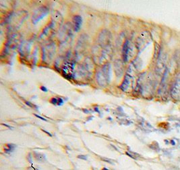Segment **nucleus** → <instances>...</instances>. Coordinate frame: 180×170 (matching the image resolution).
Here are the masks:
<instances>
[{"label": "nucleus", "mask_w": 180, "mask_h": 170, "mask_svg": "<svg viewBox=\"0 0 180 170\" xmlns=\"http://www.w3.org/2000/svg\"><path fill=\"white\" fill-rule=\"evenodd\" d=\"M126 153L127 155H128V156H130V157L134 159H138V158L140 157L139 155L138 154V153H134V152H132V151H126Z\"/></svg>", "instance_id": "f8f14e48"}, {"label": "nucleus", "mask_w": 180, "mask_h": 170, "mask_svg": "<svg viewBox=\"0 0 180 170\" xmlns=\"http://www.w3.org/2000/svg\"><path fill=\"white\" fill-rule=\"evenodd\" d=\"M74 65L71 62H66L63 65L62 71L63 75L66 77L72 78L74 73Z\"/></svg>", "instance_id": "20e7f679"}, {"label": "nucleus", "mask_w": 180, "mask_h": 170, "mask_svg": "<svg viewBox=\"0 0 180 170\" xmlns=\"http://www.w3.org/2000/svg\"><path fill=\"white\" fill-rule=\"evenodd\" d=\"M109 170V169H107V168L104 167V168H103V170Z\"/></svg>", "instance_id": "4be33fe9"}, {"label": "nucleus", "mask_w": 180, "mask_h": 170, "mask_svg": "<svg viewBox=\"0 0 180 170\" xmlns=\"http://www.w3.org/2000/svg\"><path fill=\"white\" fill-rule=\"evenodd\" d=\"M48 12H49V10L47 7H43L38 8V10L35 12L34 15L32 16V22L34 24H36L37 22H38L43 17L46 16Z\"/></svg>", "instance_id": "f03ea898"}, {"label": "nucleus", "mask_w": 180, "mask_h": 170, "mask_svg": "<svg viewBox=\"0 0 180 170\" xmlns=\"http://www.w3.org/2000/svg\"><path fill=\"white\" fill-rule=\"evenodd\" d=\"M149 37H150V36H149L148 32H143L142 34L140 35L139 38L137 41L138 47L141 48L143 46H144L146 42L145 41H149Z\"/></svg>", "instance_id": "423d86ee"}, {"label": "nucleus", "mask_w": 180, "mask_h": 170, "mask_svg": "<svg viewBox=\"0 0 180 170\" xmlns=\"http://www.w3.org/2000/svg\"><path fill=\"white\" fill-rule=\"evenodd\" d=\"M132 81V77L129 74H126L125 76V79L123 80L122 84L120 86V88L123 91H126L129 88Z\"/></svg>", "instance_id": "6e6552de"}, {"label": "nucleus", "mask_w": 180, "mask_h": 170, "mask_svg": "<svg viewBox=\"0 0 180 170\" xmlns=\"http://www.w3.org/2000/svg\"><path fill=\"white\" fill-rule=\"evenodd\" d=\"M50 102L52 104H53V105H57V103H58V98H52V99L51 100Z\"/></svg>", "instance_id": "ddd939ff"}, {"label": "nucleus", "mask_w": 180, "mask_h": 170, "mask_svg": "<svg viewBox=\"0 0 180 170\" xmlns=\"http://www.w3.org/2000/svg\"><path fill=\"white\" fill-rule=\"evenodd\" d=\"M130 51H131V48H130V42L128 41H126L123 44V58L125 62H127L128 61V59L130 58Z\"/></svg>", "instance_id": "0eeeda50"}, {"label": "nucleus", "mask_w": 180, "mask_h": 170, "mask_svg": "<svg viewBox=\"0 0 180 170\" xmlns=\"http://www.w3.org/2000/svg\"><path fill=\"white\" fill-rule=\"evenodd\" d=\"M16 145H14V144H7L6 147L4 148V151L6 153L9 154V153H12L14 150V149L16 148Z\"/></svg>", "instance_id": "9b49d317"}, {"label": "nucleus", "mask_w": 180, "mask_h": 170, "mask_svg": "<svg viewBox=\"0 0 180 170\" xmlns=\"http://www.w3.org/2000/svg\"><path fill=\"white\" fill-rule=\"evenodd\" d=\"M34 157H35L36 160L37 161H40V162L45 161V159H46L45 155L42 154V153H36V152H35L34 153Z\"/></svg>", "instance_id": "9d476101"}, {"label": "nucleus", "mask_w": 180, "mask_h": 170, "mask_svg": "<svg viewBox=\"0 0 180 170\" xmlns=\"http://www.w3.org/2000/svg\"><path fill=\"white\" fill-rule=\"evenodd\" d=\"M27 159H28V161H29V162L30 163H32V157H31V154L30 153H29V156H28V157H27Z\"/></svg>", "instance_id": "6ab92c4d"}, {"label": "nucleus", "mask_w": 180, "mask_h": 170, "mask_svg": "<svg viewBox=\"0 0 180 170\" xmlns=\"http://www.w3.org/2000/svg\"><path fill=\"white\" fill-rule=\"evenodd\" d=\"M77 157L78 158V159H82V160H87V157L86 155H78Z\"/></svg>", "instance_id": "f3484780"}, {"label": "nucleus", "mask_w": 180, "mask_h": 170, "mask_svg": "<svg viewBox=\"0 0 180 170\" xmlns=\"http://www.w3.org/2000/svg\"><path fill=\"white\" fill-rule=\"evenodd\" d=\"M111 67L110 64H106L99 70L97 74V81L101 86H105L109 84L111 79Z\"/></svg>", "instance_id": "f257e3e1"}, {"label": "nucleus", "mask_w": 180, "mask_h": 170, "mask_svg": "<svg viewBox=\"0 0 180 170\" xmlns=\"http://www.w3.org/2000/svg\"><path fill=\"white\" fill-rule=\"evenodd\" d=\"M171 96L176 100H180V79H178L171 89Z\"/></svg>", "instance_id": "39448f33"}, {"label": "nucleus", "mask_w": 180, "mask_h": 170, "mask_svg": "<svg viewBox=\"0 0 180 170\" xmlns=\"http://www.w3.org/2000/svg\"><path fill=\"white\" fill-rule=\"evenodd\" d=\"M35 116L37 117V118H38L41 119V120H44V121H46V122L47 121V119H45V118H43V117L40 116H39V115H38V114H35Z\"/></svg>", "instance_id": "a211bd4d"}, {"label": "nucleus", "mask_w": 180, "mask_h": 170, "mask_svg": "<svg viewBox=\"0 0 180 170\" xmlns=\"http://www.w3.org/2000/svg\"><path fill=\"white\" fill-rule=\"evenodd\" d=\"M43 132H46V133H47V135H49L50 136H52V135L51 134L50 132H47V131H46V130H43Z\"/></svg>", "instance_id": "aec40b11"}, {"label": "nucleus", "mask_w": 180, "mask_h": 170, "mask_svg": "<svg viewBox=\"0 0 180 170\" xmlns=\"http://www.w3.org/2000/svg\"><path fill=\"white\" fill-rule=\"evenodd\" d=\"M73 22H74V26L75 31L78 32L80 29V27L82 26V17L80 16H74L73 18Z\"/></svg>", "instance_id": "1a4fd4ad"}, {"label": "nucleus", "mask_w": 180, "mask_h": 170, "mask_svg": "<svg viewBox=\"0 0 180 170\" xmlns=\"http://www.w3.org/2000/svg\"><path fill=\"white\" fill-rule=\"evenodd\" d=\"M41 89H42V90H43V91H47V88H45V87H43V86H42V87H41Z\"/></svg>", "instance_id": "412c9836"}, {"label": "nucleus", "mask_w": 180, "mask_h": 170, "mask_svg": "<svg viewBox=\"0 0 180 170\" xmlns=\"http://www.w3.org/2000/svg\"><path fill=\"white\" fill-rule=\"evenodd\" d=\"M102 160L104 161H106V162H108L110 164H113V161L111 160V159H107V158H102Z\"/></svg>", "instance_id": "4468645a"}, {"label": "nucleus", "mask_w": 180, "mask_h": 170, "mask_svg": "<svg viewBox=\"0 0 180 170\" xmlns=\"http://www.w3.org/2000/svg\"><path fill=\"white\" fill-rule=\"evenodd\" d=\"M25 103H26V105H28V106H30V107L34 108H37V106H36L35 105H34L33 104L30 103V102H26Z\"/></svg>", "instance_id": "dca6fc26"}, {"label": "nucleus", "mask_w": 180, "mask_h": 170, "mask_svg": "<svg viewBox=\"0 0 180 170\" xmlns=\"http://www.w3.org/2000/svg\"><path fill=\"white\" fill-rule=\"evenodd\" d=\"M111 35L110 32L107 30H105L101 32V34L99 35L98 37V42L103 47H106L110 43Z\"/></svg>", "instance_id": "7ed1b4c3"}, {"label": "nucleus", "mask_w": 180, "mask_h": 170, "mask_svg": "<svg viewBox=\"0 0 180 170\" xmlns=\"http://www.w3.org/2000/svg\"><path fill=\"white\" fill-rule=\"evenodd\" d=\"M63 103H64V100H63L62 98H58V103H57V106H61L63 105Z\"/></svg>", "instance_id": "2eb2a0df"}]
</instances>
